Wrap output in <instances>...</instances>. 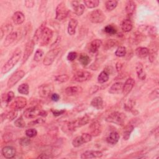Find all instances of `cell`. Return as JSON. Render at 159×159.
Instances as JSON below:
<instances>
[{
    "label": "cell",
    "instance_id": "6da1fadb",
    "mask_svg": "<svg viewBox=\"0 0 159 159\" xmlns=\"http://www.w3.org/2000/svg\"><path fill=\"white\" fill-rule=\"evenodd\" d=\"M21 56V50L19 48H17L13 53L12 57L9 60L2 66L1 68V73L6 74L8 73L19 61Z\"/></svg>",
    "mask_w": 159,
    "mask_h": 159
},
{
    "label": "cell",
    "instance_id": "7a4b0ae2",
    "mask_svg": "<svg viewBox=\"0 0 159 159\" xmlns=\"http://www.w3.org/2000/svg\"><path fill=\"white\" fill-rule=\"evenodd\" d=\"M90 120V117L88 115H85L75 120L70 121L66 124V128L69 132H73L76 128L81 127L87 124Z\"/></svg>",
    "mask_w": 159,
    "mask_h": 159
},
{
    "label": "cell",
    "instance_id": "3957f363",
    "mask_svg": "<svg viewBox=\"0 0 159 159\" xmlns=\"http://www.w3.org/2000/svg\"><path fill=\"white\" fill-rule=\"evenodd\" d=\"M126 118V115L123 112H113L106 118V120L109 123H113L117 125H122L125 122Z\"/></svg>",
    "mask_w": 159,
    "mask_h": 159
},
{
    "label": "cell",
    "instance_id": "277c9868",
    "mask_svg": "<svg viewBox=\"0 0 159 159\" xmlns=\"http://www.w3.org/2000/svg\"><path fill=\"white\" fill-rule=\"evenodd\" d=\"M60 51V48L59 47H55L49 50L46 53L43 58V65L46 66L51 65L53 63L56 57L58 56Z\"/></svg>",
    "mask_w": 159,
    "mask_h": 159
},
{
    "label": "cell",
    "instance_id": "5b68a950",
    "mask_svg": "<svg viewBox=\"0 0 159 159\" xmlns=\"http://www.w3.org/2000/svg\"><path fill=\"white\" fill-rule=\"evenodd\" d=\"M106 19L105 14L104 12L99 9L93 11L89 14V20L92 23L100 24L104 22Z\"/></svg>",
    "mask_w": 159,
    "mask_h": 159
},
{
    "label": "cell",
    "instance_id": "8992f818",
    "mask_svg": "<svg viewBox=\"0 0 159 159\" xmlns=\"http://www.w3.org/2000/svg\"><path fill=\"white\" fill-rule=\"evenodd\" d=\"M25 72L23 70H18L14 72L9 78L7 86L8 88H12L15 84H16L24 76H25Z\"/></svg>",
    "mask_w": 159,
    "mask_h": 159
},
{
    "label": "cell",
    "instance_id": "52a82bcc",
    "mask_svg": "<svg viewBox=\"0 0 159 159\" xmlns=\"http://www.w3.org/2000/svg\"><path fill=\"white\" fill-rule=\"evenodd\" d=\"M92 139V135L90 134L85 133L81 135L76 137L72 141V145L74 147H78L82 145L83 143L90 142Z\"/></svg>",
    "mask_w": 159,
    "mask_h": 159
},
{
    "label": "cell",
    "instance_id": "ba28073f",
    "mask_svg": "<svg viewBox=\"0 0 159 159\" xmlns=\"http://www.w3.org/2000/svg\"><path fill=\"white\" fill-rule=\"evenodd\" d=\"M56 19L62 20L65 19L68 14V9L63 2L58 4L56 7Z\"/></svg>",
    "mask_w": 159,
    "mask_h": 159
},
{
    "label": "cell",
    "instance_id": "9c48e42d",
    "mask_svg": "<svg viewBox=\"0 0 159 159\" xmlns=\"http://www.w3.org/2000/svg\"><path fill=\"white\" fill-rule=\"evenodd\" d=\"M92 77V75L88 71H78L73 76L72 80L76 82H84L90 80Z\"/></svg>",
    "mask_w": 159,
    "mask_h": 159
},
{
    "label": "cell",
    "instance_id": "30bf717a",
    "mask_svg": "<svg viewBox=\"0 0 159 159\" xmlns=\"http://www.w3.org/2000/svg\"><path fill=\"white\" fill-rule=\"evenodd\" d=\"M53 86L52 84H43L39 88V94L42 98H48L53 91Z\"/></svg>",
    "mask_w": 159,
    "mask_h": 159
},
{
    "label": "cell",
    "instance_id": "8fae6325",
    "mask_svg": "<svg viewBox=\"0 0 159 159\" xmlns=\"http://www.w3.org/2000/svg\"><path fill=\"white\" fill-rule=\"evenodd\" d=\"M42 110L41 107L38 106L30 107L24 111V116L27 119H33L40 116V113Z\"/></svg>",
    "mask_w": 159,
    "mask_h": 159
},
{
    "label": "cell",
    "instance_id": "7c38bea8",
    "mask_svg": "<svg viewBox=\"0 0 159 159\" xmlns=\"http://www.w3.org/2000/svg\"><path fill=\"white\" fill-rule=\"evenodd\" d=\"M53 37V31L48 27H45L43 35L39 42L40 46H45L49 43Z\"/></svg>",
    "mask_w": 159,
    "mask_h": 159
},
{
    "label": "cell",
    "instance_id": "4fadbf2b",
    "mask_svg": "<svg viewBox=\"0 0 159 159\" xmlns=\"http://www.w3.org/2000/svg\"><path fill=\"white\" fill-rule=\"evenodd\" d=\"M34 45H35V43L33 42L32 40H29L26 43L25 49H24V55L22 57V64H24L25 62H26V61L28 60L29 57L32 53V52L34 51Z\"/></svg>",
    "mask_w": 159,
    "mask_h": 159
},
{
    "label": "cell",
    "instance_id": "5bb4252c",
    "mask_svg": "<svg viewBox=\"0 0 159 159\" xmlns=\"http://www.w3.org/2000/svg\"><path fill=\"white\" fill-rule=\"evenodd\" d=\"M27 105L26 98L22 96H17L14 99V101L11 104V107L12 109L19 110L23 109Z\"/></svg>",
    "mask_w": 159,
    "mask_h": 159
},
{
    "label": "cell",
    "instance_id": "9a60e30c",
    "mask_svg": "<svg viewBox=\"0 0 159 159\" xmlns=\"http://www.w3.org/2000/svg\"><path fill=\"white\" fill-rule=\"evenodd\" d=\"M89 129L90 134L92 135V137H97L102 132L101 125L98 120H95L91 122L89 126Z\"/></svg>",
    "mask_w": 159,
    "mask_h": 159
},
{
    "label": "cell",
    "instance_id": "2e32d148",
    "mask_svg": "<svg viewBox=\"0 0 159 159\" xmlns=\"http://www.w3.org/2000/svg\"><path fill=\"white\" fill-rule=\"evenodd\" d=\"M46 22H43L35 30V33H34V35L32 37V41L35 44H37L40 39H41V37L43 35V31H44V29H45L46 27Z\"/></svg>",
    "mask_w": 159,
    "mask_h": 159
},
{
    "label": "cell",
    "instance_id": "e0dca14e",
    "mask_svg": "<svg viewBox=\"0 0 159 159\" xmlns=\"http://www.w3.org/2000/svg\"><path fill=\"white\" fill-rule=\"evenodd\" d=\"M135 84V81L132 78H129L126 80L124 84H123L122 93L124 96H127L130 93Z\"/></svg>",
    "mask_w": 159,
    "mask_h": 159
},
{
    "label": "cell",
    "instance_id": "ac0fdd59",
    "mask_svg": "<svg viewBox=\"0 0 159 159\" xmlns=\"http://www.w3.org/2000/svg\"><path fill=\"white\" fill-rule=\"evenodd\" d=\"M102 156V153L98 150H88L83 152L81 155L82 159H89V158H101Z\"/></svg>",
    "mask_w": 159,
    "mask_h": 159
},
{
    "label": "cell",
    "instance_id": "d6986e66",
    "mask_svg": "<svg viewBox=\"0 0 159 159\" xmlns=\"http://www.w3.org/2000/svg\"><path fill=\"white\" fill-rule=\"evenodd\" d=\"M2 154L6 158H12L16 155V149L12 146H5L2 148Z\"/></svg>",
    "mask_w": 159,
    "mask_h": 159
},
{
    "label": "cell",
    "instance_id": "ffe728a7",
    "mask_svg": "<svg viewBox=\"0 0 159 159\" xmlns=\"http://www.w3.org/2000/svg\"><path fill=\"white\" fill-rule=\"evenodd\" d=\"M18 35L19 34L17 31H13L10 34H7L3 43L4 47H8L9 45H11L17 39Z\"/></svg>",
    "mask_w": 159,
    "mask_h": 159
},
{
    "label": "cell",
    "instance_id": "44dd1931",
    "mask_svg": "<svg viewBox=\"0 0 159 159\" xmlns=\"http://www.w3.org/2000/svg\"><path fill=\"white\" fill-rule=\"evenodd\" d=\"M71 6L75 13L77 16H81L83 14L85 9L84 4L80 3L78 1H72Z\"/></svg>",
    "mask_w": 159,
    "mask_h": 159
},
{
    "label": "cell",
    "instance_id": "7402d4cb",
    "mask_svg": "<svg viewBox=\"0 0 159 159\" xmlns=\"http://www.w3.org/2000/svg\"><path fill=\"white\" fill-rule=\"evenodd\" d=\"M82 88L80 86H69L66 88L65 93L68 96H74L81 93Z\"/></svg>",
    "mask_w": 159,
    "mask_h": 159
},
{
    "label": "cell",
    "instance_id": "603a6c76",
    "mask_svg": "<svg viewBox=\"0 0 159 159\" xmlns=\"http://www.w3.org/2000/svg\"><path fill=\"white\" fill-rule=\"evenodd\" d=\"M12 19L13 22L16 25L22 24L25 20V16L24 14L20 11H16L12 15Z\"/></svg>",
    "mask_w": 159,
    "mask_h": 159
},
{
    "label": "cell",
    "instance_id": "cb8c5ba5",
    "mask_svg": "<svg viewBox=\"0 0 159 159\" xmlns=\"http://www.w3.org/2000/svg\"><path fill=\"white\" fill-rule=\"evenodd\" d=\"M123 83L122 82H116L114 83L109 88V93L112 94H117L122 93Z\"/></svg>",
    "mask_w": 159,
    "mask_h": 159
},
{
    "label": "cell",
    "instance_id": "d4e9b609",
    "mask_svg": "<svg viewBox=\"0 0 159 159\" xmlns=\"http://www.w3.org/2000/svg\"><path fill=\"white\" fill-rule=\"evenodd\" d=\"M119 138H120L119 134L116 131H112L109 134V135L107 137L106 141L109 144L115 145L118 142Z\"/></svg>",
    "mask_w": 159,
    "mask_h": 159
},
{
    "label": "cell",
    "instance_id": "484cf974",
    "mask_svg": "<svg viewBox=\"0 0 159 159\" xmlns=\"http://www.w3.org/2000/svg\"><path fill=\"white\" fill-rule=\"evenodd\" d=\"M135 70H136V73L137 74L138 78L140 80H145L146 78V73L144 71L143 66L142 63L140 62L137 63L135 66Z\"/></svg>",
    "mask_w": 159,
    "mask_h": 159
},
{
    "label": "cell",
    "instance_id": "4316f807",
    "mask_svg": "<svg viewBox=\"0 0 159 159\" xmlns=\"http://www.w3.org/2000/svg\"><path fill=\"white\" fill-rule=\"evenodd\" d=\"M78 25V21L75 19H71L68 22V33L70 35H73L76 32V29Z\"/></svg>",
    "mask_w": 159,
    "mask_h": 159
},
{
    "label": "cell",
    "instance_id": "83f0119b",
    "mask_svg": "<svg viewBox=\"0 0 159 159\" xmlns=\"http://www.w3.org/2000/svg\"><path fill=\"white\" fill-rule=\"evenodd\" d=\"M91 105L97 109H102L103 108V100L102 98L100 96L94 98L91 102Z\"/></svg>",
    "mask_w": 159,
    "mask_h": 159
},
{
    "label": "cell",
    "instance_id": "f1b7e54d",
    "mask_svg": "<svg viewBox=\"0 0 159 159\" xmlns=\"http://www.w3.org/2000/svg\"><path fill=\"white\" fill-rule=\"evenodd\" d=\"M102 45V41L100 39H94L89 44V51L92 53H96Z\"/></svg>",
    "mask_w": 159,
    "mask_h": 159
},
{
    "label": "cell",
    "instance_id": "f546056e",
    "mask_svg": "<svg viewBox=\"0 0 159 159\" xmlns=\"http://www.w3.org/2000/svg\"><path fill=\"white\" fill-rule=\"evenodd\" d=\"M149 50L147 47H139L135 49V54L140 58H145L148 56Z\"/></svg>",
    "mask_w": 159,
    "mask_h": 159
},
{
    "label": "cell",
    "instance_id": "4dcf8cb0",
    "mask_svg": "<svg viewBox=\"0 0 159 159\" xmlns=\"http://www.w3.org/2000/svg\"><path fill=\"white\" fill-rule=\"evenodd\" d=\"M135 7H136V4L134 1H127L125 5V8L127 14L129 16L132 15L135 11Z\"/></svg>",
    "mask_w": 159,
    "mask_h": 159
},
{
    "label": "cell",
    "instance_id": "1f68e13d",
    "mask_svg": "<svg viewBox=\"0 0 159 159\" xmlns=\"http://www.w3.org/2000/svg\"><path fill=\"white\" fill-rule=\"evenodd\" d=\"M133 25L130 20L127 19L122 21L121 24V29L124 32H129L132 29Z\"/></svg>",
    "mask_w": 159,
    "mask_h": 159
},
{
    "label": "cell",
    "instance_id": "d6a6232c",
    "mask_svg": "<svg viewBox=\"0 0 159 159\" xmlns=\"http://www.w3.org/2000/svg\"><path fill=\"white\" fill-rule=\"evenodd\" d=\"M78 60H79L80 63H81V65L83 66H86L89 63V62L91 61L89 57L85 53L80 54V55L78 58Z\"/></svg>",
    "mask_w": 159,
    "mask_h": 159
},
{
    "label": "cell",
    "instance_id": "836d02e7",
    "mask_svg": "<svg viewBox=\"0 0 159 159\" xmlns=\"http://www.w3.org/2000/svg\"><path fill=\"white\" fill-rule=\"evenodd\" d=\"M109 78V73L106 70H104V71H101L99 73V75H98V81L99 83H104L108 81Z\"/></svg>",
    "mask_w": 159,
    "mask_h": 159
},
{
    "label": "cell",
    "instance_id": "e575fe53",
    "mask_svg": "<svg viewBox=\"0 0 159 159\" xmlns=\"http://www.w3.org/2000/svg\"><path fill=\"white\" fill-rule=\"evenodd\" d=\"M14 93L12 91H10L7 93L4 94L2 96V102H4V103L6 102V104H9L12 101V99H14Z\"/></svg>",
    "mask_w": 159,
    "mask_h": 159
},
{
    "label": "cell",
    "instance_id": "d590c367",
    "mask_svg": "<svg viewBox=\"0 0 159 159\" xmlns=\"http://www.w3.org/2000/svg\"><path fill=\"white\" fill-rule=\"evenodd\" d=\"M17 91L22 94L28 95L29 93V86L27 83H22L18 86Z\"/></svg>",
    "mask_w": 159,
    "mask_h": 159
},
{
    "label": "cell",
    "instance_id": "8d00e7d4",
    "mask_svg": "<svg viewBox=\"0 0 159 159\" xmlns=\"http://www.w3.org/2000/svg\"><path fill=\"white\" fill-rule=\"evenodd\" d=\"M12 27L11 24H7L5 25V26H2L0 29V35H1V39H2L5 35V34L7 32L8 34H10L12 32Z\"/></svg>",
    "mask_w": 159,
    "mask_h": 159
},
{
    "label": "cell",
    "instance_id": "74e56055",
    "mask_svg": "<svg viewBox=\"0 0 159 159\" xmlns=\"http://www.w3.org/2000/svg\"><path fill=\"white\" fill-rule=\"evenodd\" d=\"M84 3L85 6L89 9L95 8L98 6L99 4V1L98 0H84Z\"/></svg>",
    "mask_w": 159,
    "mask_h": 159
},
{
    "label": "cell",
    "instance_id": "f35d334b",
    "mask_svg": "<svg viewBox=\"0 0 159 159\" xmlns=\"http://www.w3.org/2000/svg\"><path fill=\"white\" fill-rule=\"evenodd\" d=\"M104 32L109 35H114L117 33V29L114 25L109 24L104 27Z\"/></svg>",
    "mask_w": 159,
    "mask_h": 159
},
{
    "label": "cell",
    "instance_id": "ab89813d",
    "mask_svg": "<svg viewBox=\"0 0 159 159\" xmlns=\"http://www.w3.org/2000/svg\"><path fill=\"white\" fill-rule=\"evenodd\" d=\"M117 4L118 2L117 1H107L105 4L106 8L108 11H112L117 7Z\"/></svg>",
    "mask_w": 159,
    "mask_h": 159
},
{
    "label": "cell",
    "instance_id": "60d3db41",
    "mask_svg": "<svg viewBox=\"0 0 159 159\" xmlns=\"http://www.w3.org/2000/svg\"><path fill=\"white\" fill-rule=\"evenodd\" d=\"M126 52V48L124 46H120L116 50L115 55L118 57H123L125 55Z\"/></svg>",
    "mask_w": 159,
    "mask_h": 159
},
{
    "label": "cell",
    "instance_id": "b9f144b4",
    "mask_svg": "<svg viewBox=\"0 0 159 159\" xmlns=\"http://www.w3.org/2000/svg\"><path fill=\"white\" fill-rule=\"evenodd\" d=\"M134 129V126L132 125H127L125 129V131H124V136H123V138H124V140H128L129 138L130 137V135L132 132V131Z\"/></svg>",
    "mask_w": 159,
    "mask_h": 159
},
{
    "label": "cell",
    "instance_id": "7bdbcfd3",
    "mask_svg": "<svg viewBox=\"0 0 159 159\" xmlns=\"http://www.w3.org/2000/svg\"><path fill=\"white\" fill-rule=\"evenodd\" d=\"M6 118L9 120L11 121V120L15 119L16 118V117L17 116V110L12 109L11 111L6 113Z\"/></svg>",
    "mask_w": 159,
    "mask_h": 159
},
{
    "label": "cell",
    "instance_id": "ee69618b",
    "mask_svg": "<svg viewBox=\"0 0 159 159\" xmlns=\"http://www.w3.org/2000/svg\"><path fill=\"white\" fill-rule=\"evenodd\" d=\"M69 79V76L67 75L63 74V75H59L55 77V80L59 83H65Z\"/></svg>",
    "mask_w": 159,
    "mask_h": 159
},
{
    "label": "cell",
    "instance_id": "f6af8a7d",
    "mask_svg": "<svg viewBox=\"0 0 159 159\" xmlns=\"http://www.w3.org/2000/svg\"><path fill=\"white\" fill-rule=\"evenodd\" d=\"M44 55V52L42 49H37L35 53L34 57V60L35 61H39L43 57Z\"/></svg>",
    "mask_w": 159,
    "mask_h": 159
},
{
    "label": "cell",
    "instance_id": "bcb514c9",
    "mask_svg": "<svg viewBox=\"0 0 159 159\" xmlns=\"http://www.w3.org/2000/svg\"><path fill=\"white\" fill-rule=\"evenodd\" d=\"M14 125L19 128H23L25 126V123L22 117L20 116L14 121Z\"/></svg>",
    "mask_w": 159,
    "mask_h": 159
},
{
    "label": "cell",
    "instance_id": "7dc6e473",
    "mask_svg": "<svg viewBox=\"0 0 159 159\" xmlns=\"http://www.w3.org/2000/svg\"><path fill=\"white\" fill-rule=\"evenodd\" d=\"M25 135L29 137V138H32V137H34L37 135V131L36 130V129H27L25 130Z\"/></svg>",
    "mask_w": 159,
    "mask_h": 159
},
{
    "label": "cell",
    "instance_id": "c3c4849f",
    "mask_svg": "<svg viewBox=\"0 0 159 159\" xmlns=\"http://www.w3.org/2000/svg\"><path fill=\"white\" fill-rule=\"evenodd\" d=\"M117 43V42L115 40L113 39H110L109 40H107L106 43V44L104 45V48L105 49H109L111 48V47H114Z\"/></svg>",
    "mask_w": 159,
    "mask_h": 159
},
{
    "label": "cell",
    "instance_id": "681fc988",
    "mask_svg": "<svg viewBox=\"0 0 159 159\" xmlns=\"http://www.w3.org/2000/svg\"><path fill=\"white\" fill-rule=\"evenodd\" d=\"M29 138H27V137L21 138L19 140V144L23 147H27V146L29 145L30 143V140Z\"/></svg>",
    "mask_w": 159,
    "mask_h": 159
},
{
    "label": "cell",
    "instance_id": "f907efd6",
    "mask_svg": "<svg viewBox=\"0 0 159 159\" xmlns=\"http://www.w3.org/2000/svg\"><path fill=\"white\" fill-rule=\"evenodd\" d=\"M12 139H13V134L10 132L6 133L2 136V139H3L4 142H8L11 141L12 140Z\"/></svg>",
    "mask_w": 159,
    "mask_h": 159
},
{
    "label": "cell",
    "instance_id": "816d5d0a",
    "mask_svg": "<svg viewBox=\"0 0 159 159\" xmlns=\"http://www.w3.org/2000/svg\"><path fill=\"white\" fill-rule=\"evenodd\" d=\"M77 53L75 52H70L68 53L67 55V60L70 61H73V60H75L76 57H77Z\"/></svg>",
    "mask_w": 159,
    "mask_h": 159
},
{
    "label": "cell",
    "instance_id": "f5cc1de1",
    "mask_svg": "<svg viewBox=\"0 0 159 159\" xmlns=\"http://www.w3.org/2000/svg\"><path fill=\"white\" fill-rule=\"evenodd\" d=\"M43 122H45V120H44L43 119H42V118L37 119L35 120H33V121L30 122L28 124L27 126H34V125H37V124H42V123H43Z\"/></svg>",
    "mask_w": 159,
    "mask_h": 159
},
{
    "label": "cell",
    "instance_id": "db71d44e",
    "mask_svg": "<svg viewBox=\"0 0 159 159\" xmlns=\"http://www.w3.org/2000/svg\"><path fill=\"white\" fill-rule=\"evenodd\" d=\"M158 94H159V93H158V89L157 88V89H155L154 91H153L150 93V96H149V98H150V99L151 100H154V99H157V98H158Z\"/></svg>",
    "mask_w": 159,
    "mask_h": 159
},
{
    "label": "cell",
    "instance_id": "11a10c76",
    "mask_svg": "<svg viewBox=\"0 0 159 159\" xmlns=\"http://www.w3.org/2000/svg\"><path fill=\"white\" fill-rule=\"evenodd\" d=\"M51 112L55 116H59L65 113V109H61V110H57V109H51Z\"/></svg>",
    "mask_w": 159,
    "mask_h": 159
},
{
    "label": "cell",
    "instance_id": "9f6ffc18",
    "mask_svg": "<svg viewBox=\"0 0 159 159\" xmlns=\"http://www.w3.org/2000/svg\"><path fill=\"white\" fill-rule=\"evenodd\" d=\"M25 6L28 8H32L34 6V1L31 0H28L25 1Z\"/></svg>",
    "mask_w": 159,
    "mask_h": 159
},
{
    "label": "cell",
    "instance_id": "6f0895ef",
    "mask_svg": "<svg viewBox=\"0 0 159 159\" xmlns=\"http://www.w3.org/2000/svg\"><path fill=\"white\" fill-rule=\"evenodd\" d=\"M51 99L53 101H58L60 99V95L57 93H52V95L50 96Z\"/></svg>",
    "mask_w": 159,
    "mask_h": 159
},
{
    "label": "cell",
    "instance_id": "680465c9",
    "mask_svg": "<svg viewBox=\"0 0 159 159\" xmlns=\"http://www.w3.org/2000/svg\"><path fill=\"white\" fill-rule=\"evenodd\" d=\"M99 86H93L90 89H89V94H93L94 93H96L98 90H99Z\"/></svg>",
    "mask_w": 159,
    "mask_h": 159
},
{
    "label": "cell",
    "instance_id": "91938a15",
    "mask_svg": "<svg viewBox=\"0 0 159 159\" xmlns=\"http://www.w3.org/2000/svg\"><path fill=\"white\" fill-rule=\"evenodd\" d=\"M116 69H117V71H120V70L122 69V63L121 62H119V61H118V62L116 63Z\"/></svg>",
    "mask_w": 159,
    "mask_h": 159
},
{
    "label": "cell",
    "instance_id": "94428289",
    "mask_svg": "<svg viewBox=\"0 0 159 159\" xmlns=\"http://www.w3.org/2000/svg\"><path fill=\"white\" fill-rule=\"evenodd\" d=\"M47 115V113L46 111H43V110H42V111H41V112H40V116L46 117Z\"/></svg>",
    "mask_w": 159,
    "mask_h": 159
}]
</instances>
